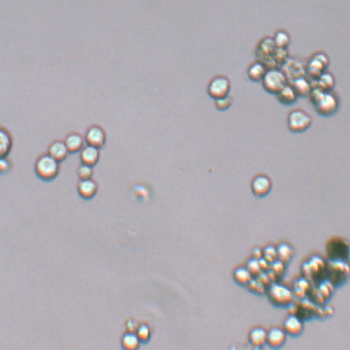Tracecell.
Returning <instances> with one entry per match:
<instances>
[{"mask_svg":"<svg viewBox=\"0 0 350 350\" xmlns=\"http://www.w3.org/2000/svg\"><path fill=\"white\" fill-rule=\"evenodd\" d=\"M302 277L316 284L326 279L327 277V262L319 256H312L301 267Z\"/></svg>","mask_w":350,"mask_h":350,"instance_id":"cell-1","label":"cell"},{"mask_svg":"<svg viewBox=\"0 0 350 350\" xmlns=\"http://www.w3.org/2000/svg\"><path fill=\"white\" fill-rule=\"evenodd\" d=\"M265 293L270 303L276 307H288L296 300L292 289L278 282H273Z\"/></svg>","mask_w":350,"mask_h":350,"instance_id":"cell-2","label":"cell"},{"mask_svg":"<svg viewBox=\"0 0 350 350\" xmlns=\"http://www.w3.org/2000/svg\"><path fill=\"white\" fill-rule=\"evenodd\" d=\"M35 172L41 180L51 182L57 178L60 172V162L50 155H42L35 163Z\"/></svg>","mask_w":350,"mask_h":350,"instance_id":"cell-3","label":"cell"},{"mask_svg":"<svg viewBox=\"0 0 350 350\" xmlns=\"http://www.w3.org/2000/svg\"><path fill=\"white\" fill-rule=\"evenodd\" d=\"M260 83L265 92L274 96L289 83L285 74L279 68L268 69Z\"/></svg>","mask_w":350,"mask_h":350,"instance_id":"cell-4","label":"cell"},{"mask_svg":"<svg viewBox=\"0 0 350 350\" xmlns=\"http://www.w3.org/2000/svg\"><path fill=\"white\" fill-rule=\"evenodd\" d=\"M312 118L302 108L293 109L287 116V125L293 134H302L311 128Z\"/></svg>","mask_w":350,"mask_h":350,"instance_id":"cell-5","label":"cell"},{"mask_svg":"<svg viewBox=\"0 0 350 350\" xmlns=\"http://www.w3.org/2000/svg\"><path fill=\"white\" fill-rule=\"evenodd\" d=\"M349 274V265L347 261L328 260L326 279L334 286V288L340 287L348 281Z\"/></svg>","mask_w":350,"mask_h":350,"instance_id":"cell-6","label":"cell"},{"mask_svg":"<svg viewBox=\"0 0 350 350\" xmlns=\"http://www.w3.org/2000/svg\"><path fill=\"white\" fill-rule=\"evenodd\" d=\"M329 65V56L323 51H317L312 54L306 61L305 73L311 80L316 81L324 72L326 71Z\"/></svg>","mask_w":350,"mask_h":350,"instance_id":"cell-7","label":"cell"},{"mask_svg":"<svg viewBox=\"0 0 350 350\" xmlns=\"http://www.w3.org/2000/svg\"><path fill=\"white\" fill-rule=\"evenodd\" d=\"M288 312L299 318L302 321L311 320L317 316L319 305L314 303L312 301L306 297L303 299H296L288 306Z\"/></svg>","mask_w":350,"mask_h":350,"instance_id":"cell-8","label":"cell"},{"mask_svg":"<svg viewBox=\"0 0 350 350\" xmlns=\"http://www.w3.org/2000/svg\"><path fill=\"white\" fill-rule=\"evenodd\" d=\"M325 252L328 260L348 261L349 246L348 242L341 237H331L325 244Z\"/></svg>","mask_w":350,"mask_h":350,"instance_id":"cell-9","label":"cell"},{"mask_svg":"<svg viewBox=\"0 0 350 350\" xmlns=\"http://www.w3.org/2000/svg\"><path fill=\"white\" fill-rule=\"evenodd\" d=\"M340 100L334 92H325L320 102L313 106L318 115L322 117H331L339 111Z\"/></svg>","mask_w":350,"mask_h":350,"instance_id":"cell-10","label":"cell"},{"mask_svg":"<svg viewBox=\"0 0 350 350\" xmlns=\"http://www.w3.org/2000/svg\"><path fill=\"white\" fill-rule=\"evenodd\" d=\"M334 290V286L329 280L325 279L324 281L311 285L307 298L312 301L314 303L322 306L326 304L328 301L331 298Z\"/></svg>","mask_w":350,"mask_h":350,"instance_id":"cell-11","label":"cell"},{"mask_svg":"<svg viewBox=\"0 0 350 350\" xmlns=\"http://www.w3.org/2000/svg\"><path fill=\"white\" fill-rule=\"evenodd\" d=\"M231 82L225 75H216L208 84L207 93L212 99L217 100L229 95Z\"/></svg>","mask_w":350,"mask_h":350,"instance_id":"cell-12","label":"cell"},{"mask_svg":"<svg viewBox=\"0 0 350 350\" xmlns=\"http://www.w3.org/2000/svg\"><path fill=\"white\" fill-rule=\"evenodd\" d=\"M251 189L257 198H265L271 192V179L265 174L255 176L251 182Z\"/></svg>","mask_w":350,"mask_h":350,"instance_id":"cell-13","label":"cell"},{"mask_svg":"<svg viewBox=\"0 0 350 350\" xmlns=\"http://www.w3.org/2000/svg\"><path fill=\"white\" fill-rule=\"evenodd\" d=\"M84 140L88 145L102 148L106 143V132L103 128L99 125H92L86 132Z\"/></svg>","mask_w":350,"mask_h":350,"instance_id":"cell-14","label":"cell"},{"mask_svg":"<svg viewBox=\"0 0 350 350\" xmlns=\"http://www.w3.org/2000/svg\"><path fill=\"white\" fill-rule=\"evenodd\" d=\"M283 329L287 335L298 337L304 330V323L297 316L290 315L284 320Z\"/></svg>","mask_w":350,"mask_h":350,"instance_id":"cell-15","label":"cell"},{"mask_svg":"<svg viewBox=\"0 0 350 350\" xmlns=\"http://www.w3.org/2000/svg\"><path fill=\"white\" fill-rule=\"evenodd\" d=\"M97 190H98L97 183L94 180H92V178L86 179V180H80L77 186V191L79 196L86 201H89L94 198L95 196L97 195Z\"/></svg>","mask_w":350,"mask_h":350,"instance_id":"cell-16","label":"cell"},{"mask_svg":"<svg viewBox=\"0 0 350 350\" xmlns=\"http://www.w3.org/2000/svg\"><path fill=\"white\" fill-rule=\"evenodd\" d=\"M100 158V148L93 146H83L80 151V161L82 164L93 166L98 162Z\"/></svg>","mask_w":350,"mask_h":350,"instance_id":"cell-17","label":"cell"},{"mask_svg":"<svg viewBox=\"0 0 350 350\" xmlns=\"http://www.w3.org/2000/svg\"><path fill=\"white\" fill-rule=\"evenodd\" d=\"M277 101L285 106H293L298 100L297 93L295 92L290 83H288L275 95Z\"/></svg>","mask_w":350,"mask_h":350,"instance_id":"cell-18","label":"cell"},{"mask_svg":"<svg viewBox=\"0 0 350 350\" xmlns=\"http://www.w3.org/2000/svg\"><path fill=\"white\" fill-rule=\"evenodd\" d=\"M287 340V334L283 329L274 327L267 332L266 343L273 348H281Z\"/></svg>","mask_w":350,"mask_h":350,"instance_id":"cell-19","label":"cell"},{"mask_svg":"<svg viewBox=\"0 0 350 350\" xmlns=\"http://www.w3.org/2000/svg\"><path fill=\"white\" fill-rule=\"evenodd\" d=\"M291 86L293 87L298 97H307L311 92L313 84L311 81L306 79L305 76L297 77L291 82Z\"/></svg>","mask_w":350,"mask_h":350,"instance_id":"cell-20","label":"cell"},{"mask_svg":"<svg viewBox=\"0 0 350 350\" xmlns=\"http://www.w3.org/2000/svg\"><path fill=\"white\" fill-rule=\"evenodd\" d=\"M69 153L65 141H54L53 143H51V145L49 146L48 154L59 162L65 161V159L67 158Z\"/></svg>","mask_w":350,"mask_h":350,"instance_id":"cell-21","label":"cell"},{"mask_svg":"<svg viewBox=\"0 0 350 350\" xmlns=\"http://www.w3.org/2000/svg\"><path fill=\"white\" fill-rule=\"evenodd\" d=\"M268 68L264 63L256 60L252 63L247 69V77L253 83H260L265 76Z\"/></svg>","mask_w":350,"mask_h":350,"instance_id":"cell-22","label":"cell"},{"mask_svg":"<svg viewBox=\"0 0 350 350\" xmlns=\"http://www.w3.org/2000/svg\"><path fill=\"white\" fill-rule=\"evenodd\" d=\"M313 85L324 92H333L336 85V81L331 73L325 71L315 81Z\"/></svg>","mask_w":350,"mask_h":350,"instance_id":"cell-23","label":"cell"},{"mask_svg":"<svg viewBox=\"0 0 350 350\" xmlns=\"http://www.w3.org/2000/svg\"><path fill=\"white\" fill-rule=\"evenodd\" d=\"M311 285L312 284H311V282L305 279L304 277L296 279L293 283V288H292L295 298L296 299H303V298L307 297L309 292L311 290Z\"/></svg>","mask_w":350,"mask_h":350,"instance_id":"cell-24","label":"cell"},{"mask_svg":"<svg viewBox=\"0 0 350 350\" xmlns=\"http://www.w3.org/2000/svg\"><path fill=\"white\" fill-rule=\"evenodd\" d=\"M267 332L261 327H255L249 333V343L254 348H261L266 344Z\"/></svg>","mask_w":350,"mask_h":350,"instance_id":"cell-25","label":"cell"},{"mask_svg":"<svg viewBox=\"0 0 350 350\" xmlns=\"http://www.w3.org/2000/svg\"><path fill=\"white\" fill-rule=\"evenodd\" d=\"M65 143L69 153H76L83 148L84 139L81 134L71 133L65 138Z\"/></svg>","mask_w":350,"mask_h":350,"instance_id":"cell-26","label":"cell"},{"mask_svg":"<svg viewBox=\"0 0 350 350\" xmlns=\"http://www.w3.org/2000/svg\"><path fill=\"white\" fill-rule=\"evenodd\" d=\"M141 342L136 333L125 332L120 339V345L125 350H136L140 347Z\"/></svg>","mask_w":350,"mask_h":350,"instance_id":"cell-27","label":"cell"},{"mask_svg":"<svg viewBox=\"0 0 350 350\" xmlns=\"http://www.w3.org/2000/svg\"><path fill=\"white\" fill-rule=\"evenodd\" d=\"M253 277L247 268L238 267L233 272V279L237 284L242 287H247Z\"/></svg>","mask_w":350,"mask_h":350,"instance_id":"cell-28","label":"cell"},{"mask_svg":"<svg viewBox=\"0 0 350 350\" xmlns=\"http://www.w3.org/2000/svg\"><path fill=\"white\" fill-rule=\"evenodd\" d=\"M284 265L285 264H283L279 260L270 264V270L266 272V274L270 277L272 282H278L282 279L285 271Z\"/></svg>","mask_w":350,"mask_h":350,"instance_id":"cell-29","label":"cell"},{"mask_svg":"<svg viewBox=\"0 0 350 350\" xmlns=\"http://www.w3.org/2000/svg\"><path fill=\"white\" fill-rule=\"evenodd\" d=\"M272 40H273L274 46H276L277 48L287 50L288 46L290 45V36L286 31L282 30V29H279V30L277 31L276 33H274V37Z\"/></svg>","mask_w":350,"mask_h":350,"instance_id":"cell-30","label":"cell"},{"mask_svg":"<svg viewBox=\"0 0 350 350\" xmlns=\"http://www.w3.org/2000/svg\"><path fill=\"white\" fill-rule=\"evenodd\" d=\"M152 329L151 325L147 322L140 323L138 329L136 330V334L140 340L141 343L146 344L149 342L152 337Z\"/></svg>","mask_w":350,"mask_h":350,"instance_id":"cell-31","label":"cell"},{"mask_svg":"<svg viewBox=\"0 0 350 350\" xmlns=\"http://www.w3.org/2000/svg\"><path fill=\"white\" fill-rule=\"evenodd\" d=\"M278 260H280L283 264L289 262L293 256V250L287 243H282L279 247H276Z\"/></svg>","mask_w":350,"mask_h":350,"instance_id":"cell-32","label":"cell"},{"mask_svg":"<svg viewBox=\"0 0 350 350\" xmlns=\"http://www.w3.org/2000/svg\"><path fill=\"white\" fill-rule=\"evenodd\" d=\"M12 147V139L10 134L4 129H0V157L9 154Z\"/></svg>","mask_w":350,"mask_h":350,"instance_id":"cell-33","label":"cell"},{"mask_svg":"<svg viewBox=\"0 0 350 350\" xmlns=\"http://www.w3.org/2000/svg\"><path fill=\"white\" fill-rule=\"evenodd\" d=\"M246 288H247V290L250 293L259 295V296H261V295L266 293V288L256 278H253L251 279V281L247 284Z\"/></svg>","mask_w":350,"mask_h":350,"instance_id":"cell-34","label":"cell"},{"mask_svg":"<svg viewBox=\"0 0 350 350\" xmlns=\"http://www.w3.org/2000/svg\"><path fill=\"white\" fill-rule=\"evenodd\" d=\"M233 97L231 95L215 100V107L220 111H228V109L233 106Z\"/></svg>","mask_w":350,"mask_h":350,"instance_id":"cell-35","label":"cell"},{"mask_svg":"<svg viewBox=\"0 0 350 350\" xmlns=\"http://www.w3.org/2000/svg\"><path fill=\"white\" fill-rule=\"evenodd\" d=\"M263 251V258L265 259L267 262L272 264L274 261L278 260V254H277L276 247L274 246H267L264 248Z\"/></svg>","mask_w":350,"mask_h":350,"instance_id":"cell-36","label":"cell"},{"mask_svg":"<svg viewBox=\"0 0 350 350\" xmlns=\"http://www.w3.org/2000/svg\"><path fill=\"white\" fill-rule=\"evenodd\" d=\"M247 269L253 278H257L261 273H263L259 265L258 260L256 259L251 258V260H248Z\"/></svg>","mask_w":350,"mask_h":350,"instance_id":"cell-37","label":"cell"},{"mask_svg":"<svg viewBox=\"0 0 350 350\" xmlns=\"http://www.w3.org/2000/svg\"><path fill=\"white\" fill-rule=\"evenodd\" d=\"M93 175V169L92 166H88L85 164H81L78 169V176H79L80 180H86V179H90Z\"/></svg>","mask_w":350,"mask_h":350,"instance_id":"cell-38","label":"cell"},{"mask_svg":"<svg viewBox=\"0 0 350 350\" xmlns=\"http://www.w3.org/2000/svg\"><path fill=\"white\" fill-rule=\"evenodd\" d=\"M140 322L138 320H136L134 318H128L125 321V329L126 332H132V333H136V330L138 329V325Z\"/></svg>","mask_w":350,"mask_h":350,"instance_id":"cell-39","label":"cell"},{"mask_svg":"<svg viewBox=\"0 0 350 350\" xmlns=\"http://www.w3.org/2000/svg\"><path fill=\"white\" fill-rule=\"evenodd\" d=\"M256 279H258L259 281L262 283L263 285L265 286L266 288L273 283L271 279H270V277L268 276V274H266V272L261 273Z\"/></svg>","mask_w":350,"mask_h":350,"instance_id":"cell-40","label":"cell"},{"mask_svg":"<svg viewBox=\"0 0 350 350\" xmlns=\"http://www.w3.org/2000/svg\"><path fill=\"white\" fill-rule=\"evenodd\" d=\"M258 261L260 269H261L262 272H267L268 270H270V263L267 262L263 257L262 258H260V260H258Z\"/></svg>","mask_w":350,"mask_h":350,"instance_id":"cell-41","label":"cell"},{"mask_svg":"<svg viewBox=\"0 0 350 350\" xmlns=\"http://www.w3.org/2000/svg\"><path fill=\"white\" fill-rule=\"evenodd\" d=\"M252 256H253L254 259L260 260V258H262L263 257L262 250L259 248V247H256V248L254 249L253 251H252Z\"/></svg>","mask_w":350,"mask_h":350,"instance_id":"cell-42","label":"cell"}]
</instances>
